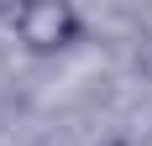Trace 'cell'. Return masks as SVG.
Listing matches in <instances>:
<instances>
[{
	"instance_id": "6da1fadb",
	"label": "cell",
	"mask_w": 152,
	"mask_h": 146,
	"mask_svg": "<svg viewBox=\"0 0 152 146\" xmlns=\"http://www.w3.org/2000/svg\"><path fill=\"white\" fill-rule=\"evenodd\" d=\"M11 26H16V42L37 58H53L79 42V11L68 0H31V5L11 11Z\"/></svg>"
}]
</instances>
